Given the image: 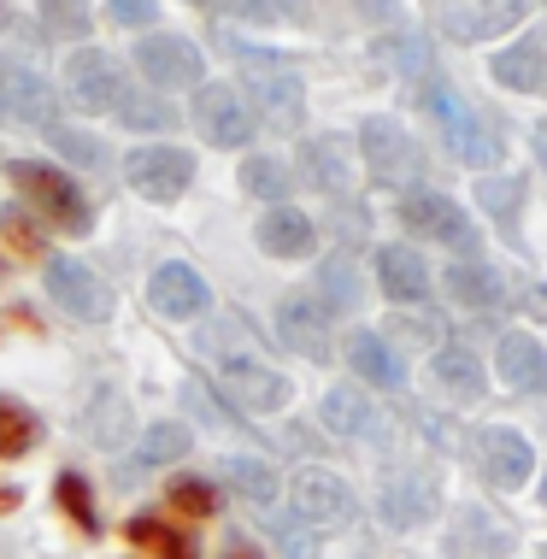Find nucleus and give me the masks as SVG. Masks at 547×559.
I'll return each instance as SVG.
<instances>
[{"label":"nucleus","mask_w":547,"mask_h":559,"mask_svg":"<svg viewBox=\"0 0 547 559\" xmlns=\"http://www.w3.org/2000/svg\"><path fill=\"white\" fill-rule=\"evenodd\" d=\"M224 559H260V554H253V548H230V554H224Z\"/></svg>","instance_id":"obj_50"},{"label":"nucleus","mask_w":547,"mask_h":559,"mask_svg":"<svg viewBox=\"0 0 547 559\" xmlns=\"http://www.w3.org/2000/svg\"><path fill=\"white\" fill-rule=\"evenodd\" d=\"M241 189L260 194V201H271V206H283V194H288V171H283L277 159H248V165H241Z\"/></svg>","instance_id":"obj_34"},{"label":"nucleus","mask_w":547,"mask_h":559,"mask_svg":"<svg viewBox=\"0 0 547 559\" xmlns=\"http://www.w3.org/2000/svg\"><path fill=\"white\" fill-rule=\"evenodd\" d=\"M0 230H7V241L24 253V260H36V253H41V236L24 224V213H7V218H0Z\"/></svg>","instance_id":"obj_41"},{"label":"nucleus","mask_w":547,"mask_h":559,"mask_svg":"<svg viewBox=\"0 0 547 559\" xmlns=\"http://www.w3.org/2000/svg\"><path fill=\"white\" fill-rule=\"evenodd\" d=\"M536 159H542V165H547V124H542V130H536Z\"/></svg>","instance_id":"obj_48"},{"label":"nucleus","mask_w":547,"mask_h":559,"mask_svg":"<svg viewBox=\"0 0 547 559\" xmlns=\"http://www.w3.org/2000/svg\"><path fill=\"white\" fill-rule=\"evenodd\" d=\"M477 206L489 218H500V230H512V224H519V206H524V183H519V177H483V183H477Z\"/></svg>","instance_id":"obj_30"},{"label":"nucleus","mask_w":547,"mask_h":559,"mask_svg":"<svg viewBox=\"0 0 547 559\" xmlns=\"http://www.w3.org/2000/svg\"><path fill=\"white\" fill-rule=\"evenodd\" d=\"M118 118H124L130 130H165L171 124V107H159V100H142V95H124V107H118Z\"/></svg>","instance_id":"obj_38"},{"label":"nucleus","mask_w":547,"mask_h":559,"mask_svg":"<svg viewBox=\"0 0 547 559\" xmlns=\"http://www.w3.org/2000/svg\"><path fill=\"white\" fill-rule=\"evenodd\" d=\"M0 118H7V66H0Z\"/></svg>","instance_id":"obj_49"},{"label":"nucleus","mask_w":547,"mask_h":559,"mask_svg":"<svg viewBox=\"0 0 547 559\" xmlns=\"http://www.w3.org/2000/svg\"><path fill=\"white\" fill-rule=\"evenodd\" d=\"M189 7H218V0H189Z\"/></svg>","instance_id":"obj_51"},{"label":"nucleus","mask_w":547,"mask_h":559,"mask_svg":"<svg viewBox=\"0 0 547 559\" xmlns=\"http://www.w3.org/2000/svg\"><path fill=\"white\" fill-rule=\"evenodd\" d=\"M318 413H324V425L336 436H371L377 430V413H371V401H365V389H330Z\"/></svg>","instance_id":"obj_25"},{"label":"nucleus","mask_w":547,"mask_h":559,"mask_svg":"<svg viewBox=\"0 0 547 559\" xmlns=\"http://www.w3.org/2000/svg\"><path fill=\"white\" fill-rule=\"evenodd\" d=\"M542 559H547V554H542Z\"/></svg>","instance_id":"obj_54"},{"label":"nucleus","mask_w":547,"mask_h":559,"mask_svg":"<svg viewBox=\"0 0 547 559\" xmlns=\"http://www.w3.org/2000/svg\"><path fill=\"white\" fill-rule=\"evenodd\" d=\"M347 359H354L359 383H377V389H401L406 371L401 359H394V347L383 336H354V347H347Z\"/></svg>","instance_id":"obj_24"},{"label":"nucleus","mask_w":547,"mask_h":559,"mask_svg":"<svg viewBox=\"0 0 547 559\" xmlns=\"http://www.w3.org/2000/svg\"><path fill=\"white\" fill-rule=\"evenodd\" d=\"M135 66H142V78L154 88H194L206 78V59L189 36H142Z\"/></svg>","instance_id":"obj_8"},{"label":"nucleus","mask_w":547,"mask_h":559,"mask_svg":"<svg viewBox=\"0 0 547 559\" xmlns=\"http://www.w3.org/2000/svg\"><path fill=\"white\" fill-rule=\"evenodd\" d=\"M7 118H24L36 130H53V88L36 71H7Z\"/></svg>","instance_id":"obj_21"},{"label":"nucleus","mask_w":547,"mask_h":559,"mask_svg":"<svg viewBox=\"0 0 547 559\" xmlns=\"http://www.w3.org/2000/svg\"><path fill=\"white\" fill-rule=\"evenodd\" d=\"M500 377L519 395H547V354L536 336H507L500 342Z\"/></svg>","instance_id":"obj_20"},{"label":"nucleus","mask_w":547,"mask_h":559,"mask_svg":"<svg viewBox=\"0 0 547 559\" xmlns=\"http://www.w3.org/2000/svg\"><path fill=\"white\" fill-rule=\"evenodd\" d=\"M524 307H530V312H536V319H547V283H542V289H536V295H530V300H524Z\"/></svg>","instance_id":"obj_45"},{"label":"nucleus","mask_w":547,"mask_h":559,"mask_svg":"<svg viewBox=\"0 0 547 559\" xmlns=\"http://www.w3.org/2000/svg\"><path fill=\"white\" fill-rule=\"evenodd\" d=\"M36 436H41L36 413L0 395V460H19V453H29V448H36Z\"/></svg>","instance_id":"obj_29"},{"label":"nucleus","mask_w":547,"mask_h":559,"mask_svg":"<svg viewBox=\"0 0 547 559\" xmlns=\"http://www.w3.org/2000/svg\"><path fill=\"white\" fill-rule=\"evenodd\" d=\"M401 218H406V230H418L424 241H442V248H453V253H477V224H471V213L460 201H448V194L406 189L401 194Z\"/></svg>","instance_id":"obj_2"},{"label":"nucleus","mask_w":547,"mask_h":559,"mask_svg":"<svg viewBox=\"0 0 547 559\" xmlns=\"http://www.w3.org/2000/svg\"><path fill=\"white\" fill-rule=\"evenodd\" d=\"M307 171L318 189H347V159H342V142H307Z\"/></svg>","instance_id":"obj_33"},{"label":"nucleus","mask_w":547,"mask_h":559,"mask_svg":"<svg viewBox=\"0 0 547 559\" xmlns=\"http://www.w3.org/2000/svg\"><path fill=\"white\" fill-rule=\"evenodd\" d=\"M524 19V0H448L442 29L453 41H489Z\"/></svg>","instance_id":"obj_14"},{"label":"nucleus","mask_w":547,"mask_h":559,"mask_svg":"<svg viewBox=\"0 0 547 559\" xmlns=\"http://www.w3.org/2000/svg\"><path fill=\"white\" fill-rule=\"evenodd\" d=\"M19 507V489H0V512H12Z\"/></svg>","instance_id":"obj_47"},{"label":"nucleus","mask_w":547,"mask_h":559,"mask_svg":"<svg viewBox=\"0 0 547 559\" xmlns=\"http://www.w3.org/2000/svg\"><path fill=\"white\" fill-rule=\"evenodd\" d=\"M224 477H230L236 495H248L253 507H277V495H283V483H277V472H271L265 460H230Z\"/></svg>","instance_id":"obj_28"},{"label":"nucleus","mask_w":547,"mask_h":559,"mask_svg":"<svg viewBox=\"0 0 547 559\" xmlns=\"http://www.w3.org/2000/svg\"><path fill=\"white\" fill-rule=\"evenodd\" d=\"M130 548L154 554V559H194V536L182 531V524H165V519H147V512H135L124 524Z\"/></svg>","instance_id":"obj_23"},{"label":"nucleus","mask_w":547,"mask_h":559,"mask_svg":"<svg viewBox=\"0 0 547 559\" xmlns=\"http://www.w3.org/2000/svg\"><path fill=\"white\" fill-rule=\"evenodd\" d=\"M194 124H201V135L212 147H248L253 142V112L230 83H206L194 95Z\"/></svg>","instance_id":"obj_9"},{"label":"nucleus","mask_w":547,"mask_h":559,"mask_svg":"<svg viewBox=\"0 0 547 559\" xmlns=\"http://www.w3.org/2000/svg\"><path fill=\"white\" fill-rule=\"evenodd\" d=\"M542 507H547V477H542Z\"/></svg>","instance_id":"obj_52"},{"label":"nucleus","mask_w":547,"mask_h":559,"mask_svg":"<svg viewBox=\"0 0 547 559\" xmlns=\"http://www.w3.org/2000/svg\"><path fill=\"white\" fill-rule=\"evenodd\" d=\"M477 465H483V477H489L495 489H519V483L536 472V453H530V442L519 430L489 425L477 436Z\"/></svg>","instance_id":"obj_13"},{"label":"nucleus","mask_w":547,"mask_h":559,"mask_svg":"<svg viewBox=\"0 0 547 559\" xmlns=\"http://www.w3.org/2000/svg\"><path fill=\"white\" fill-rule=\"evenodd\" d=\"M495 83L519 88V95H542L547 88V29H524L507 53H495Z\"/></svg>","instance_id":"obj_16"},{"label":"nucleus","mask_w":547,"mask_h":559,"mask_svg":"<svg viewBox=\"0 0 547 559\" xmlns=\"http://www.w3.org/2000/svg\"><path fill=\"white\" fill-rule=\"evenodd\" d=\"M48 135H53L59 147H66L71 159H83V165H100V159H106V147L95 142V135H78V130H59V124H53Z\"/></svg>","instance_id":"obj_39"},{"label":"nucleus","mask_w":547,"mask_h":559,"mask_svg":"<svg viewBox=\"0 0 547 559\" xmlns=\"http://www.w3.org/2000/svg\"><path fill=\"white\" fill-rule=\"evenodd\" d=\"M448 295L460 300V307H471V312H495L500 300H507V283H500L489 265H477V260H460V265L448 271Z\"/></svg>","instance_id":"obj_22"},{"label":"nucleus","mask_w":547,"mask_h":559,"mask_svg":"<svg viewBox=\"0 0 547 559\" xmlns=\"http://www.w3.org/2000/svg\"><path fill=\"white\" fill-rule=\"evenodd\" d=\"M318 289H324V300H318L324 312H347V307L359 300V289H354V271H347V265H324Z\"/></svg>","instance_id":"obj_37"},{"label":"nucleus","mask_w":547,"mask_h":559,"mask_svg":"<svg viewBox=\"0 0 547 559\" xmlns=\"http://www.w3.org/2000/svg\"><path fill=\"white\" fill-rule=\"evenodd\" d=\"M295 519L312 524V531H347L354 524V489L324 465H307L295 477Z\"/></svg>","instance_id":"obj_5"},{"label":"nucleus","mask_w":547,"mask_h":559,"mask_svg":"<svg viewBox=\"0 0 547 559\" xmlns=\"http://www.w3.org/2000/svg\"><path fill=\"white\" fill-rule=\"evenodd\" d=\"M377 283H383V295L401 300V307L424 300V295H430V271H424V253H413L406 241H389V248H377Z\"/></svg>","instance_id":"obj_17"},{"label":"nucleus","mask_w":547,"mask_h":559,"mask_svg":"<svg viewBox=\"0 0 547 559\" xmlns=\"http://www.w3.org/2000/svg\"><path fill=\"white\" fill-rule=\"evenodd\" d=\"M430 507H436V489L424 477H406V472H394L389 477V489H383V512L394 524H424L430 519Z\"/></svg>","instance_id":"obj_26"},{"label":"nucleus","mask_w":547,"mask_h":559,"mask_svg":"<svg viewBox=\"0 0 547 559\" xmlns=\"http://www.w3.org/2000/svg\"><path fill=\"white\" fill-rule=\"evenodd\" d=\"M7 177H12V189L24 194L29 206H36L48 224H59V230H71V236H83L88 224H95V213H88V201H83V189L71 183L59 165H41V159H12L7 165Z\"/></svg>","instance_id":"obj_1"},{"label":"nucleus","mask_w":547,"mask_h":559,"mask_svg":"<svg viewBox=\"0 0 547 559\" xmlns=\"http://www.w3.org/2000/svg\"><path fill=\"white\" fill-rule=\"evenodd\" d=\"M59 507L78 519V531H100V519H95V495H88V483L78 472H66L59 477Z\"/></svg>","instance_id":"obj_36"},{"label":"nucleus","mask_w":547,"mask_h":559,"mask_svg":"<svg viewBox=\"0 0 547 559\" xmlns=\"http://www.w3.org/2000/svg\"><path fill=\"white\" fill-rule=\"evenodd\" d=\"M295 0H248V7H241V19H295Z\"/></svg>","instance_id":"obj_44"},{"label":"nucleus","mask_w":547,"mask_h":559,"mask_svg":"<svg viewBox=\"0 0 547 559\" xmlns=\"http://www.w3.org/2000/svg\"><path fill=\"white\" fill-rule=\"evenodd\" d=\"M66 83H71V100H78L83 112H118L124 107V66H118L112 53H100V48H83V53H71V66H66Z\"/></svg>","instance_id":"obj_6"},{"label":"nucleus","mask_w":547,"mask_h":559,"mask_svg":"<svg viewBox=\"0 0 547 559\" xmlns=\"http://www.w3.org/2000/svg\"><path fill=\"white\" fill-rule=\"evenodd\" d=\"M0 29H7V7H0Z\"/></svg>","instance_id":"obj_53"},{"label":"nucleus","mask_w":547,"mask_h":559,"mask_svg":"<svg viewBox=\"0 0 547 559\" xmlns=\"http://www.w3.org/2000/svg\"><path fill=\"white\" fill-rule=\"evenodd\" d=\"M88 0H41V29H48V36H88Z\"/></svg>","instance_id":"obj_32"},{"label":"nucleus","mask_w":547,"mask_h":559,"mask_svg":"<svg viewBox=\"0 0 547 559\" xmlns=\"http://www.w3.org/2000/svg\"><path fill=\"white\" fill-rule=\"evenodd\" d=\"M436 383L453 389V395H471V401H477V395H483V366H477V354H471V347H442V354H436Z\"/></svg>","instance_id":"obj_27"},{"label":"nucleus","mask_w":547,"mask_h":559,"mask_svg":"<svg viewBox=\"0 0 547 559\" xmlns=\"http://www.w3.org/2000/svg\"><path fill=\"white\" fill-rule=\"evenodd\" d=\"M359 142H365V159H371L377 183H394V189H418L424 177V154L418 142L406 135L394 118H365L359 124Z\"/></svg>","instance_id":"obj_4"},{"label":"nucleus","mask_w":547,"mask_h":559,"mask_svg":"<svg viewBox=\"0 0 547 559\" xmlns=\"http://www.w3.org/2000/svg\"><path fill=\"white\" fill-rule=\"evenodd\" d=\"M277 342L295 347L300 359H330V312L312 295H283L277 300Z\"/></svg>","instance_id":"obj_12"},{"label":"nucleus","mask_w":547,"mask_h":559,"mask_svg":"<svg viewBox=\"0 0 547 559\" xmlns=\"http://www.w3.org/2000/svg\"><path fill=\"white\" fill-rule=\"evenodd\" d=\"M189 453V430L182 425H154L135 442V465H171V460H182Z\"/></svg>","instance_id":"obj_31"},{"label":"nucleus","mask_w":547,"mask_h":559,"mask_svg":"<svg viewBox=\"0 0 547 559\" xmlns=\"http://www.w3.org/2000/svg\"><path fill=\"white\" fill-rule=\"evenodd\" d=\"M124 183L142 194V201H177V194L194 183V159L182 154V147H135L124 159Z\"/></svg>","instance_id":"obj_7"},{"label":"nucleus","mask_w":547,"mask_h":559,"mask_svg":"<svg viewBox=\"0 0 547 559\" xmlns=\"http://www.w3.org/2000/svg\"><path fill=\"white\" fill-rule=\"evenodd\" d=\"M271 531H277V542L295 559H312V548H318V536H312V524H300V519H283V524H271Z\"/></svg>","instance_id":"obj_40"},{"label":"nucleus","mask_w":547,"mask_h":559,"mask_svg":"<svg viewBox=\"0 0 547 559\" xmlns=\"http://www.w3.org/2000/svg\"><path fill=\"white\" fill-rule=\"evenodd\" d=\"M147 300H154V312H165V319H201V312L212 307V289H206V277L194 265H182V260H171V265H159L154 277H147Z\"/></svg>","instance_id":"obj_11"},{"label":"nucleus","mask_w":547,"mask_h":559,"mask_svg":"<svg viewBox=\"0 0 547 559\" xmlns=\"http://www.w3.org/2000/svg\"><path fill=\"white\" fill-rule=\"evenodd\" d=\"M430 112L442 118V135H448V147L460 154L465 165H477V171H489V165H500V135L483 124L477 112L465 107L460 95H453L448 83H430Z\"/></svg>","instance_id":"obj_3"},{"label":"nucleus","mask_w":547,"mask_h":559,"mask_svg":"<svg viewBox=\"0 0 547 559\" xmlns=\"http://www.w3.org/2000/svg\"><path fill=\"white\" fill-rule=\"evenodd\" d=\"M248 95L260 100V112L277 130H295L300 118H307V88H300V78H288V71H253Z\"/></svg>","instance_id":"obj_18"},{"label":"nucleus","mask_w":547,"mask_h":559,"mask_svg":"<svg viewBox=\"0 0 547 559\" xmlns=\"http://www.w3.org/2000/svg\"><path fill=\"white\" fill-rule=\"evenodd\" d=\"M365 12H377V19H389V12H394V0H365Z\"/></svg>","instance_id":"obj_46"},{"label":"nucleus","mask_w":547,"mask_h":559,"mask_svg":"<svg viewBox=\"0 0 547 559\" xmlns=\"http://www.w3.org/2000/svg\"><path fill=\"white\" fill-rule=\"evenodd\" d=\"M260 248L271 253V260H307L312 253V241H318V230H312V218L300 213V206H271V213L260 218Z\"/></svg>","instance_id":"obj_19"},{"label":"nucleus","mask_w":547,"mask_h":559,"mask_svg":"<svg viewBox=\"0 0 547 559\" xmlns=\"http://www.w3.org/2000/svg\"><path fill=\"white\" fill-rule=\"evenodd\" d=\"M106 7H112V19H118V24H154L159 0H106Z\"/></svg>","instance_id":"obj_43"},{"label":"nucleus","mask_w":547,"mask_h":559,"mask_svg":"<svg viewBox=\"0 0 547 559\" xmlns=\"http://www.w3.org/2000/svg\"><path fill=\"white\" fill-rule=\"evenodd\" d=\"M224 395H230L236 406H248V413H283L295 389H288L283 377L265 366V359L230 354V359H224Z\"/></svg>","instance_id":"obj_10"},{"label":"nucleus","mask_w":547,"mask_h":559,"mask_svg":"<svg viewBox=\"0 0 547 559\" xmlns=\"http://www.w3.org/2000/svg\"><path fill=\"white\" fill-rule=\"evenodd\" d=\"M171 507L182 512V519H212V512H218V495H212V483H201V477H177L171 483Z\"/></svg>","instance_id":"obj_35"},{"label":"nucleus","mask_w":547,"mask_h":559,"mask_svg":"<svg viewBox=\"0 0 547 559\" xmlns=\"http://www.w3.org/2000/svg\"><path fill=\"white\" fill-rule=\"evenodd\" d=\"M48 295L71 312V319H106V312H112V295H106L100 277L78 260H48Z\"/></svg>","instance_id":"obj_15"},{"label":"nucleus","mask_w":547,"mask_h":559,"mask_svg":"<svg viewBox=\"0 0 547 559\" xmlns=\"http://www.w3.org/2000/svg\"><path fill=\"white\" fill-rule=\"evenodd\" d=\"M389 330H394V336L406 330L413 342H442V336H448V324H442V319H430V312H424V319H394Z\"/></svg>","instance_id":"obj_42"}]
</instances>
